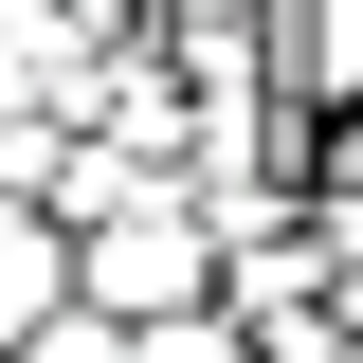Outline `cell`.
<instances>
[{"mask_svg":"<svg viewBox=\"0 0 363 363\" xmlns=\"http://www.w3.org/2000/svg\"><path fill=\"white\" fill-rule=\"evenodd\" d=\"M73 309L91 327H182V309H218V255H200V218H182V200H128V218H91L73 236Z\"/></svg>","mask_w":363,"mask_h":363,"instance_id":"1","label":"cell"},{"mask_svg":"<svg viewBox=\"0 0 363 363\" xmlns=\"http://www.w3.org/2000/svg\"><path fill=\"white\" fill-rule=\"evenodd\" d=\"M55 309H73V236H55V218H18V200H0V363L37 345Z\"/></svg>","mask_w":363,"mask_h":363,"instance_id":"2","label":"cell"},{"mask_svg":"<svg viewBox=\"0 0 363 363\" xmlns=\"http://www.w3.org/2000/svg\"><path fill=\"white\" fill-rule=\"evenodd\" d=\"M128 363H255V345H236V327H218V309H182V327H145V345H128Z\"/></svg>","mask_w":363,"mask_h":363,"instance_id":"3","label":"cell"},{"mask_svg":"<svg viewBox=\"0 0 363 363\" xmlns=\"http://www.w3.org/2000/svg\"><path fill=\"white\" fill-rule=\"evenodd\" d=\"M18 363H128V327H91V309H55V327H37Z\"/></svg>","mask_w":363,"mask_h":363,"instance_id":"4","label":"cell"}]
</instances>
